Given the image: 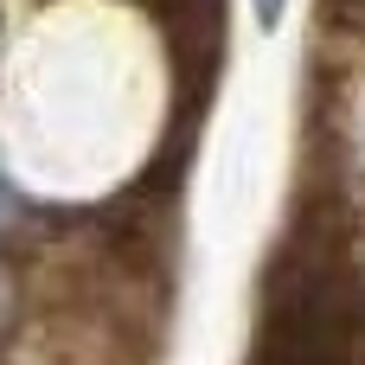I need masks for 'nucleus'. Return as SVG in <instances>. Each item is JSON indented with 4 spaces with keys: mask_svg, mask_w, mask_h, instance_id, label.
I'll return each instance as SVG.
<instances>
[{
    "mask_svg": "<svg viewBox=\"0 0 365 365\" xmlns=\"http://www.w3.org/2000/svg\"><path fill=\"white\" fill-rule=\"evenodd\" d=\"M250 19H257V32H282L289 0H250Z\"/></svg>",
    "mask_w": 365,
    "mask_h": 365,
    "instance_id": "1",
    "label": "nucleus"
}]
</instances>
